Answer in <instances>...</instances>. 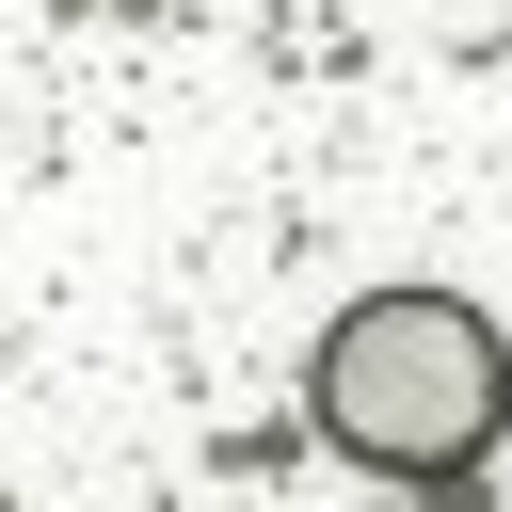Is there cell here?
<instances>
[{"mask_svg": "<svg viewBox=\"0 0 512 512\" xmlns=\"http://www.w3.org/2000/svg\"><path fill=\"white\" fill-rule=\"evenodd\" d=\"M304 416L320 448H352L368 480H480V448L512 432V336L464 288H368L320 320L304 352Z\"/></svg>", "mask_w": 512, "mask_h": 512, "instance_id": "1", "label": "cell"}]
</instances>
